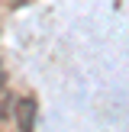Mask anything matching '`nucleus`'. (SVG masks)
<instances>
[{"mask_svg":"<svg viewBox=\"0 0 129 132\" xmlns=\"http://www.w3.org/2000/svg\"><path fill=\"white\" fill-rule=\"evenodd\" d=\"M0 81H3V68H0Z\"/></svg>","mask_w":129,"mask_h":132,"instance_id":"obj_2","label":"nucleus"},{"mask_svg":"<svg viewBox=\"0 0 129 132\" xmlns=\"http://www.w3.org/2000/svg\"><path fill=\"white\" fill-rule=\"evenodd\" d=\"M13 110H16V126H19V132H32V129H36V113H39L36 100L26 97V100H19Z\"/></svg>","mask_w":129,"mask_h":132,"instance_id":"obj_1","label":"nucleus"}]
</instances>
